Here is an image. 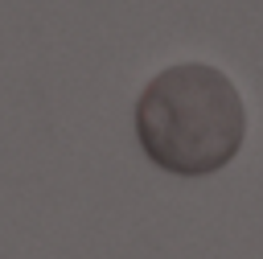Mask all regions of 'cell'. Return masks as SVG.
<instances>
[{"label":"cell","mask_w":263,"mask_h":259,"mask_svg":"<svg viewBox=\"0 0 263 259\" xmlns=\"http://www.w3.org/2000/svg\"><path fill=\"white\" fill-rule=\"evenodd\" d=\"M136 140L144 156L177 177L226 169L247 140V107L230 74L210 62L160 70L136 103Z\"/></svg>","instance_id":"cell-1"}]
</instances>
